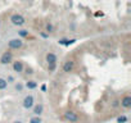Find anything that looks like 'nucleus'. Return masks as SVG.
Segmentation results:
<instances>
[{"label": "nucleus", "instance_id": "nucleus-1", "mask_svg": "<svg viewBox=\"0 0 131 123\" xmlns=\"http://www.w3.org/2000/svg\"><path fill=\"white\" fill-rule=\"evenodd\" d=\"M12 60H13V54H12V51H9V50H7L2 56H0V63H2L3 66L12 63Z\"/></svg>", "mask_w": 131, "mask_h": 123}, {"label": "nucleus", "instance_id": "nucleus-2", "mask_svg": "<svg viewBox=\"0 0 131 123\" xmlns=\"http://www.w3.org/2000/svg\"><path fill=\"white\" fill-rule=\"evenodd\" d=\"M8 46L12 50H17V49H21L23 46V41H22V39H12V40H9Z\"/></svg>", "mask_w": 131, "mask_h": 123}, {"label": "nucleus", "instance_id": "nucleus-3", "mask_svg": "<svg viewBox=\"0 0 131 123\" xmlns=\"http://www.w3.org/2000/svg\"><path fill=\"white\" fill-rule=\"evenodd\" d=\"M10 22L14 24V26H23L26 23V19L25 17H22L21 14H13L10 17Z\"/></svg>", "mask_w": 131, "mask_h": 123}, {"label": "nucleus", "instance_id": "nucleus-4", "mask_svg": "<svg viewBox=\"0 0 131 123\" xmlns=\"http://www.w3.org/2000/svg\"><path fill=\"white\" fill-rule=\"evenodd\" d=\"M64 118L67 119L70 123H76V122L79 120V115H77L75 112H72V110L66 112V113H64Z\"/></svg>", "mask_w": 131, "mask_h": 123}, {"label": "nucleus", "instance_id": "nucleus-5", "mask_svg": "<svg viewBox=\"0 0 131 123\" xmlns=\"http://www.w3.org/2000/svg\"><path fill=\"white\" fill-rule=\"evenodd\" d=\"M35 105V99L32 95H27L25 99H23V108L25 109H31L32 106Z\"/></svg>", "mask_w": 131, "mask_h": 123}, {"label": "nucleus", "instance_id": "nucleus-6", "mask_svg": "<svg viewBox=\"0 0 131 123\" xmlns=\"http://www.w3.org/2000/svg\"><path fill=\"white\" fill-rule=\"evenodd\" d=\"M73 67H75V61H73V60H67V61H64V64H63V72L70 73V72H72Z\"/></svg>", "mask_w": 131, "mask_h": 123}, {"label": "nucleus", "instance_id": "nucleus-7", "mask_svg": "<svg viewBox=\"0 0 131 123\" xmlns=\"http://www.w3.org/2000/svg\"><path fill=\"white\" fill-rule=\"evenodd\" d=\"M23 69H25V67H23V63H22L21 60H17V61H14V63H13V71H14V72L22 73Z\"/></svg>", "mask_w": 131, "mask_h": 123}, {"label": "nucleus", "instance_id": "nucleus-8", "mask_svg": "<svg viewBox=\"0 0 131 123\" xmlns=\"http://www.w3.org/2000/svg\"><path fill=\"white\" fill-rule=\"evenodd\" d=\"M46 63L48 64H55L57 63V55L54 53H48L46 54Z\"/></svg>", "mask_w": 131, "mask_h": 123}, {"label": "nucleus", "instance_id": "nucleus-9", "mask_svg": "<svg viewBox=\"0 0 131 123\" xmlns=\"http://www.w3.org/2000/svg\"><path fill=\"white\" fill-rule=\"evenodd\" d=\"M121 105L123 106V108H130L131 106V96H128V95H126L125 97H122V100H121Z\"/></svg>", "mask_w": 131, "mask_h": 123}, {"label": "nucleus", "instance_id": "nucleus-10", "mask_svg": "<svg viewBox=\"0 0 131 123\" xmlns=\"http://www.w3.org/2000/svg\"><path fill=\"white\" fill-rule=\"evenodd\" d=\"M32 109H34V114L35 115H41L42 112H44V105L42 104H36V105L32 106Z\"/></svg>", "mask_w": 131, "mask_h": 123}, {"label": "nucleus", "instance_id": "nucleus-11", "mask_svg": "<svg viewBox=\"0 0 131 123\" xmlns=\"http://www.w3.org/2000/svg\"><path fill=\"white\" fill-rule=\"evenodd\" d=\"M76 40L75 39H72V40H68V39H62V40H59V44L60 45H64V46H70L71 44H73Z\"/></svg>", "mask_w": 131, "mask_h": 123}, {"label": "nucleus", "instance_id": "nucleus-12", "mask_svg": "<svg viewBox=\"0 0 131 123\" xmlns=\"http://www.w3.org/2000/svg\"><path fill=\"white\" fill-rule=\"evenodd\" d=\"M25 86H26L28 90H35V89L37 87V82H36V81H27Z\"/></svg>", "mask_w": 131, "mask_h": 123}, {"label": "nucleus", "instance_id": "nucleus-13", "mask_svg": "<svg viewBox=\"0 0 131 123\" xmlns=\"http://www.w3.org/2000/svg\"><path fill=\"white\" fill-rule=\"evenodd\" d=\"M8 87V82L5 78H0V90H5Z\"/></svg>", "mask_w": 131, "mask_h": 123}, {"label": "nucleus", "instance_id": "nucleus-14", "mask_svg": "<svg viewBox=\"0 0 131 123\" xmlns=\"http://www.w3.org/2000/svg\"><path fill=\"white\" fill-rule=\"evenodd\" d=\"M18 36L19 37H28V31L27 30H19L18 31Z\"/></svg>", "mask_w": 131, "mask_h": 123}, {"label": "nucleus", "instance_id": "nucleus-15", "mask_svg": "<svg viewBox=\"0 0 131 123\" xmlns=\"http://www.w3.org/2000/svg\"><path fill=\"white\" fill-rule=\"evenodd\" d=\"M30 123H41V118H40V115H35V117H32V118L30 119Z\"/></svg>", "mask_w": 131, "mask_h": 123}, {"label": "nucleus", "instance_id": "nucleus-16", "mask_svg": "<svg viewBox=\"0 0 131 123\" xmlns=\"http://www.w3.org/2000/svg\"><path fill=\"white\" fill-rule=\"evenodd\" d=\"M128 119H127V117L126 115H119L118 118H117V123H126Z\"/></svg>", "mask_w": 131, "mask_h": 123}, {"label": "nucleus", "instance_id": "nucleus-17", "mask_svg": "<svg viewBox=\"0 0 131 123\" xmlns=\"http://www.w3.org/2000/svg\"><path fill=\"white\" fill-rule=\"evenodd\" d=\"M53 31H54L53 24H51V23H48V24H46V32H48V33H50V32H53Z\"/></svg>", "mask_w": 131, "mask_h": 123}, {"label": "nucleus", "instance_id": "nucleus-18", "mask_svg": "<svg viewBox=\"0 0 131 123\" xmlns=\"http://www.w3.org/2000/svg\"><path fill=\"white\" fill-rule=\"evenodd\" d=\"M55 68H57V63L55 64H48V71L49 72H54Z\"/></svg>", "mask_w": 131, "mask_h": 123}, {"label": "nucleus", "instance_id": "nucleus-19", "mask_svg": "<svg viewBox=\"0 0 131 123\" xmlns=\"http://www.w3.org/2000/svg\"><path fill=\"white\" fill-rule=\"evenodd\" d=\"M14 89H16V90H17L18 92H21V91L23 90V85L18 82V83H16V86H14Z\"/></svg>", "mask_w": 131, "mask_h": 123}, {"label": "nucleus", "instance_id": "nucleus-20", "mask_svg": "<svg viewBox=\"0 0 131 123\" xmlns=\"http://www.w3.org/2000/svg\"><path fill=\"white\" fill-rule=\"evenodd\" d=\"M7 82H8V83H12V82H14V77H13V76H8V78H7Z\"/></svg>", "mask_w": 131, "mask_h": 123}, {"label": "nucleus", "instance_id": "nucleus-21", "mask_svg": "<svg viewBox=\"0 0 131 123\" xmlns=\"http://www.w3.org/2000/svg\"><path fill=\"white\" fill-rule=\"evenodd\" d=\"M40 36L44 37V39H48V37H49V33H46V32H40Z\"/></svg>", "mask_w": 131, "mask_h": 123}, {"label": "nucleus", "instance_id": "nucleus-22", "mask_svg": "<svg viewBox=\"0 0 131 123\" xmlns=\"http://www.w3.org/2000/svg\"><path fill=\"white\" fill-rule=\"evenodd\" d=\"M118 105H119V101H118V100H114V101H113V104H112V106H113V108H116V106H118Z\"/></svg>", "mask_w": 131, "mask_h": 123}, {"label": "nucleus", "instance_id": "nucleus-23", "mask_svg": "<svg viewBox=\"0 0 131 123\" xmlns=\"http://www.w3.org/2000/svg\"><path fill=\"white\" fill-rule=\"evenodd\" d=\"M26 73H27V75H32L34 72H32V69H31V68H27V69H26Z\"/></svg>", "mask_w": 131, "mask_h": 123}, {"label": "nucleus", "instance_id": "nucleus-24", "mask_svg": "<svg viewBox=\"0 0 131 123\" xmlns=\"http://www.w3.org/2000/svg\"><path fill=\"white\" fill-rule=\"evenodd\" d=\"M41 90H42V91H46V86L42 85V86H41Z\"/></svg>", "mask_w": 131, "mask_h": 123}, {"label": "nucleus", "instance_id": "nucleus-25", "mask_svg": "<svg viewBox=\"0 0 131 123\" xmlns=\"http://www.w3.org/2000/svg\"><path fill=\"white\" fill-rule=\"evenodd\" d=\"M13 123H22V122H21V120H14Z\"/></svg>", "mask_w": 131, "mask_h": 123}, {"label": "nucleus", "instance_id": "nucleus-26", "mask_svg": "<svg viewBox=\"0 0 131 123\" xmlns=\"http://www.w3.org/2000/svg\"><path fill=\"white\" fill-rule=\"evenodd\" d=\"M0 24H2V22H0Z\"/></svg>", "mask_w": 131, "mask_h": 123}]
</instances>
